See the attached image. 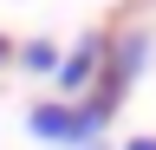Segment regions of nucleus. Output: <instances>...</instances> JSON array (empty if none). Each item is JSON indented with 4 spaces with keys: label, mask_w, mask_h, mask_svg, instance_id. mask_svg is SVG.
I'll return each instance as SVG.
<instances>
[{
    "label": "nucleus",
    "mask_w": 156,
    "mask_h": 150,
    "mask_svg": "<svg viewBox=\"0 0 156 150\" xmlns=\"http://www.w3.org/2000/svg\"><path fill=\"white\" fill-rule=\"evenodd\" d=\"M104 52H111V33H85L65 59H58V91L65 98H91V85H98V72H104Z\"/></svg>",
    "instance_id": "obj_1"
},
{
    "label": "nucleus",
    "mask_w": 156,
    "mask_h": 150,
    "mask_svg": "<svg viewBox=\"0 0 156 150\" xmlns=\"http://www.w3.org/2000/svg\"><path fill=\"white\" fill-rule=\"evenodd\" d=\"M124 150H156V137H130V144H124Z\"/></svg>",
    "instance_id": "obj_4"
},
{
    "label": "nucleus",
    "mask_w": 156,
    "mask_h": 150,
    "mask_svg": "<svg viewBox=\"0 0 156 150\" xmlns=\"http://www.w3.org/2000/svg\"><path fill=\"white\" fill-rule=\"evenodd\" d=\"M0 59H7V39H0Z\"/></svg>",
    "instance_id": "obj_5"
},
{
    "label": "nucleus",
    "mask_w": 156,
    "mask_h": 150,
    "mask_svg": "<svg viewBox=\"0 0 156 150\" xmlns=\"http://www.w3.org/2000/svg\"><path fill=\"white\" fill-rule=\"evenodd\" d=\"M58 59H65V52H58L52 39H26V46H20V65H26V72H58Z\"/></svg>",
    "instance_id": "obj_3"
},
{
    "label": "nucleus",
    "mask_w": 156,
    "mask_h": 150,
    "mask_svg": "<svg viewBox=\"0 0 156 150\" xmlns=\"http://www.w3.org/2000/svg\"><path fill=\"white\" fill-rule=\"evenodd\" d=\"M26 130L46 144H78L85 150V130H78V104H33L26 111Z\"/></svg>",
    "instance_id": "obj_2"
},
{
    "label": "nucleus",
    "mask_w": 156,
    "mask_h": 150,
    "mask_svg": "<svg viewBox=\"0 0 156 150\" xmlns=\"http://www.w3.org/2000/svg\"><path fill=\"white\" fill-rule=\"evenodd\" d=\"M91 150H104V144H91Z\"/></svg>",
    "instance_id": "obj_6"
}]
</instances>
